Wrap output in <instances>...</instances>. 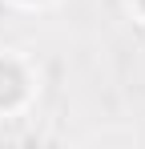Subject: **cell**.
Masks as SVG:
<instances>
[{"label":"cell","instance_id":"6da1fadb","mask_svg":"<svg viewBox=\"0 0 145 149\" xmlns=\"http://www.w3.org/2000/svg\"><path fill=\"white\" fill-rule=\"evenodd\" d=\"M40 93H45V73H40L36 56H28L24 49H12V45H0V125L28 117Z\"/></svg>","mask_w":145,"mask_h":149},{"label":"cell","instance_id":"7a4b0ae2","mask_svg":"<svg viewBox=\"0 0 145 149\" xmlns=\"http://www.w3.org/2000/svg\"><path fill=\"white\" fill-rule=\"evenodd\" d=\"M4 8H12V12H48V8H56L61 0H0Z\"/></svg>","mask_w":145,"mask_h":149},{"label":"cell","instance_id":"3957f363","mask_svg":"<svg viewBox=\"0 0 145 149\" xmlns=\"http://www.w3.org/2000/svg\"><path fill=\"white\" fill-rule=\"evenodd\" d=\"M121 12H125L137 28H145V0H121Z\"/></svg>","mask_w":145,"mask_h":149}]
</instances>
